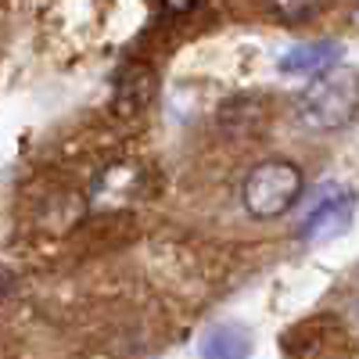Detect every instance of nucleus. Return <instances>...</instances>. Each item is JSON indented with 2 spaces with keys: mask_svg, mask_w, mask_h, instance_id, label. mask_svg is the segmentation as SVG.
Wrapping results in <instances>:
<instances>
[{
  "mask_svg": "<svg viewBox=\"0 0 359 359\" xmlns=\"http://www.w3.org/2000/svg\"><path fill=\"white\" fill-rule=\"evenodd\" d=\"M352 216V191H341V187H327V198H320L309 216L302 223V237L309 241H320V237H331L338 233Z\"/></svg>",
  "mask_w": 359,
  "mask_h": 359,
  "instance_id": "39448f33",
  "label": "nucleus"
},
{
  "mask_svg": "<svg viewBox=\"0 0 359 359\" xmlns=\"http://www.w3.org/2000/svg\"><path fill=\"white\" fill-rule=\"evenodd\" d=\"M341 57V43L338 40H306V43H294L291 50H284V57L277 62L280 76L291 79H316L323 72H331Z\"/></svg>",
  "mask_w": 359,
  "mask_h": 359,
  "instance_id": "20e7f679",
  "label": "nucleus"
},
{
  "mask_svg": "<svg viewBox=\"0 0 359 359\" xmlns=\"http://www.w3.org/2000/svg\"><path fill=\"white\" fill-rule=\"evenodd\" d=\"M252 334L237 323H219L201 338V359H248Z\"/></svg>",
  "mask_w": 359,
  "mask_h": 359,
  "instance_id": "0eeeda50",
  "label": "nucleus"
},
{
  "mask_svg": "<svg viewBox=\"0 0 359 359\" xmlns=\"http://www.w3.org/2000/svg\"><path fill=\"white\" fill-rule=\"evenodd\" d=\"M147 191V169L140 162H115L94 176L90 205L94 208H130Z\"/></svg>",
  "mask_w": 359,
  "mask_h": 359,
  "instance_id": "7ed1b4c3",
  "label": "nucleus"
},
{
  "mask_svg": "<svg viewBox=\"0 0 359 359\" xmlns=\"http://www.w3.org/2000/svg\"><path fill=\"white\" fill-rule=\"evenodd\" d=\"M298 123H306L309 130H345L355 123L359 115V86L355 72L334 65L331 72H323L306 86L294 101Z\"/></svg>",
  "mask_w": 359,
  "mask_h": 359,
  "instance_id": "f03ea898",
  "label": "nucleus"
},
{
  "mask_svg": "<svg viewBox=\"0 0 359 359\" xmlns=\"http://www.w3.org/2000/svg\"><path fill=\"white\" fill-rule=\"evenodd\" d=\"M158 4H162V11H165V15L180 18V15H191V11L201 4V0H158Z\"/></svg>",
  "mask_w": 359,
  "mask_h": 359,
  "instance_id": "1a4fd4ad",
  "label": "nucleus"
},
{
  "mask_svg": "<svg viewBox=\"0 0 359 359\" xmlns=\"http://www.w3.org/2000/svg\"><path fill=\"white\" fill-rule=\"evenodd\" d=\"M306 194V172L291 158H262L248 169L241 184V205L259 223L280 219L302 201Z\"/></svg>",
  "mask_w": 359,
  "mask_h": 359,
  "instance_id": "f257e3e1",
  "label": "nucleus"
},
{
  "mask_svg": "<svg viewBox=\"0 0 359 359\" xmlns=\"http://www.w3.org/2000/svg\"><path fill=\"white\" fill-rule=\"evenodd\" d=\"M327 4L331 0H266L269 15L284 25H302V22L316 18L320 11H327Z\"/></svg>",
  "mask_w": 359,
  "mask_h": 359,
  "instance_id": "6e6552de",
  "label": "nucleus"
},
{
  "mask_svg": "<svg viewBox=\"0 0 359 359\" xmlns=\"http://www.w3.org/2000/svg\"><path fill=\"white\" fill-rule=\"evenodd\" d=\"M158 79L147 65H126L123 76L115 83V111L118 115H140L147 104L155 101Z\"/></svg>",
  "mask_w": 359,
  "mask_h": 359,
  "instance_id": "423d86ee",
  "label": "nucleus"
}]
</instances>
